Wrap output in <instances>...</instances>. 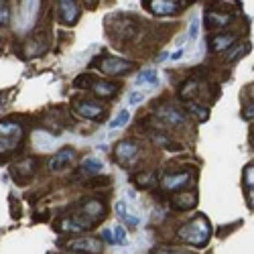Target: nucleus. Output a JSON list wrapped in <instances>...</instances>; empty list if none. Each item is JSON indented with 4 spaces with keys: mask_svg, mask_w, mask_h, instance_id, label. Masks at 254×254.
I'll list each match as a JSON object with an SVG mask.
<instances>
[{
    "mask_svg": "<svg viewBox=\"0 0 254 254\" xmlns=\"http://www.w3.org/2000/svg\"><path fill=\"white\" fill-rule=\"evenodd\" d=\"M210 232H212V226H210V222H208L206 215H195L191 222H187L185 226L179 228L177 236H179L185 244L195 246V248H201V246L208 244Z\"/></svg>",
    "mask_w": 254,
    "mask_h": 254,
    "instance_id": "1",
    "label": "nucleus"
},
{
    "mask_svg": "<svg viewBox=\"0 0 254 254\" xmlns=\"http://www.w3.org/2000/svg\"><path fill=\"white\" fill-rule=\"evenodd\" d=\"M104 203L98 199H84L80 203V210L71 215V220L80 226V230H85V228L96 226L102 218H104Z\"/></svg>",
    "mask_w": 254,
    "mask_h": 254,
    "instance_id": "2",
    "label": "nucleus"
},
{
    "mask_svg": "<svg viewBox=\"0 0 254 254\" xmlns=\"http://www.w3.org/2000/svg\"><path fill=\"white\" fill-rule=\"evenodd\" d=\"M22 141V126L15 120H0V152H12Z\"/></svg>",
    "mask_w": 254,
    "mask_h": 254,
    "instance_id": "3",
    "label": "nucleus"
},
{
    "mask_svg": "<svg viewBox=\"0 0 254 254\" xmlns=\"http://www.w3.org/2000/svg\"><path fill=\"white\" fill-rule=\"evenodd\" d=\"M96 65H98V69H100L102 73H106V75H122V73H128V71L134 67V63H132V61H124V59H120V57L108 55V57L98 59Z\"/></svg>",
    "mask_w": 254,
    "mask_h": 254,
    "instance_id": "4",
    "label": "nucleus"
},
{
    "mask_svg": "<svg viewBox=\"0 0 254 254\" xmlns=\"http://www.w3.org/2000/svg\"><path fill=\"white\" fill-rule=\"evenodd\" d=\"M65 246L75 250V252H82V254H98V252H102V242L98 238H92V236L73 238V240H69Z\"/></svg>",
    "mask_w": 254,
    "mask_h": 254,
    "instance_id": "5",
    "label": "nucleus"
},
{
    "mask_svg": "<svg viewBox=\"0 0 254 254\" xmlns=\"http://www.w3.org/2000/svg\"><path fill=\"white\" fill-rule=\"evenodd\" d=\"M138 155V143L136 141H122L116 145V148H114V157H116V161L120 165H130L134 161V157Z\"/></svg>",
    "mask_w": 254,
    "mask_h": 254,
    "instance_id": "6",
    "label": "nucleus"
},
{
    "mask_svg": "<svg viewBox=\"0 0 254 254\" xmlns=\"http://www.w3.org/2000/svg\"><path fill=\"white\" fill-rule=\"evenodd\" d=\"M78 15H80L78 2H71V0H61V2L57 4V19H59V22L67 24V27L75 24Z\"/></svg>",
    "mask_w": 254,
    "mask_h": 254,
    "instance_id": "7",
    "label": "nucleus"
},
{
    "mask_svg": "<svg viewBox=\"0 0 254 254\" xmlns=\"http://www.w3.org/2000/svg\"><path fill=\"white\" fill-rule=\"evenodd\" d=\"M189 181H191V173H171L167 177H163L161 181V187L165 189V191H181L183 187L189 185Z\"/></svg>",
    "mask_w": 254,
    "mask_h": 254,
    "instance_id": "8",
    "label": "nucleus"
},
{
    "mask_svg": "<svg viewBox=\"0 0 254 254\" xmlns=\"http://www.w3.org/2000/svg\"><path fill=\"white\" fill-rule=\"evenodd\" d=\"M183 6H185V2H177V0H148V2H147V8L152 10L159 17L173 15V12L181 10Z\"/></svg>",
    "mask_w": 254,
    "mask_h": 254,
    "instance_id": "9",
    "label": "nucleus"
},
{
    "mask_svg": "<svg viewBox=\"0 0 254 254\" xmlns=\"http://www.w3.org/2000/svg\"><path fill=\"white\" fill-rule=\"evenodd\" d=\"M73 108H75V112L80 114L82 118H100L102 114H104V108H102L100 104H96V102H87V100H75L73 102Z\"/></svg>",
    "mask_w": 254,
    "mask_h": 254,
    "instance_id": "10",
    "label": "nucleus"
},
{
    "mask_svg": "<svg viewBox=\"0 0 254 254\" xmlns=\"http://www.w3.org/2000/svg\"><path fill=\"white\" fill-rule=\"evenodd\" d=\"M73 159H75V150L73 148H61L57 155L49 161V171L57 173L61 169H65V167H69V165L73 163Z\"/></svg>",
    "mask_w": 254,
    "mask_h": 254,
    "instance_id": "11",
    "label": "nucleus"
},
{
    "mask_svg": "<svg viewBox=\"0 0 254 254\" xmlns=\"http://www.w3.org/2000/svg\"><path fill=\"white\" fill-rule=\"evenodd\" d=\"M197 206V195L195 193H177L171 199V208L177 212H189Z\"/></svg>",
    "mask_w": 254,
    "mask_h": 254,
    "instance_id": "12",
    "label": "nucleus"
},
{
    "mask_svg": "<svg viewBox=\"0 0 254 254\" xmlns=\"http://www.w3.org/2000/svg\"><path fill=\"white\" fill-rule=\"evenodd\" d=\"M234 41H236V35L234 33L213 35V37H210V49L213 51V53H220V51H226Z\"/></svg>",
    "mask_w": 254,
    "mask_h": 254,
    "instance_id": "13",
    "label": "nucleus"
},
{
    "mask_svg": "<svg viewBox=\"0 0 254 254\" xmlns=\"http://www.w3.org/2000/svg\"><path fill=\"white\" fill-rule=\"evenodd\" d=\"M35 165H37L35 159H24V161L17 163L15 167H12V175H15L19 181L29 179V177H33V173H35Z\"/></svg>",
    "mask_w": 254,
    "mask_h": 254,
    "instance_id": "14",
    "label": "nucleus"
},
{
    "mask_svg": "<svg viewBox=\"0 0 254 254\" xmlns=\"http://www.w3.org/2000/svg\"><path fill=\"white\" fill-rule=\"evenodd\" d=\"M159 116L167 122L169 126H181L185 122V114L181 110H177V108H163L159 112Z\"/></svg>",
    "mask_w": 254,
    "mask_h": 254,
    "instance_id": "15",
    "label": "nucleus"
},
{
    "mask_svg": "<svg viewBox=\"0 0 254 254\" xmlns=\"http://www.w3.org/2000/svg\"><path fill=\"white\" fill-rule=\"evenodd\" d=\"M102 167H104V165H102L100 159H96V157H87V159H84L82 165H80V175L94 177V175L102 173Z\"/></svg>",
    "mask_w": 254,
    "mask_h": 254,
    "instance_id": "16",
    "label": "nucleus"
},
{
    "mask_svg": "<svg viewBox=\"0 0 254 254\" xmlns=\"http://www.w3.org/2000/svg\"><path fill=\"white\" fill-rule=\"evenodd\" d=\"M94 94L98 98H114L118 94V84H112V82H96L94 84Z\"/></svg>",
    "mask_w": 254,
    "mask_h": 254,
    "instance_id": "17",
    "label": "nucleus"
},
{
    "mask_svg": "<svg viewBox=\"0 0 254 254\" xmlns=\"http://www.w3.org/2000/svg\"><path fill=\"white\" fill-rule=\"evenodd\" d=\"M232 21V15H215V12H206V27L210 31L220 29L224 24H228Z\"/></svg>",
    "mask_w": 254,
    "mask_h": 254,
    "instance_id": "18",
    "label": "nucleus"
},
{
    "mask_svg": "<svg viewBox=\"0 0 254 254\" xmlns=\"http://www.w3.org/2000/svg\"><path fill=\"white\" fill-rule=\"evenodd\" d=\"M141 189H147L150 187L152 183H157V173H141V175H136L134 179H132Z\"/></svg>",
    "mask_w": 254,
    "mask_h": 254,
    "instance_id": "19",
    "label": "nucleus"
},
{
    "mask_svg": "<svg viewBox=\"0 0 254 254\" xmlns=\"http://www.w3.org/2000/svg\"><path fill=\"white\" fill-rule=\"evenodd\" d=\"M136 82L138 84H157L159 78H157V71L155 69H145L136 75Z\"/></svg>",
    "mask_w": 254,
    "mask_h": 254,
    "instance_id": "20",
    "label": "nucleus"
},
{
    "mask_svg": "<svg viewBox=\"0 0 254 254\" xmlns=\"http://www.w3.org/2000/svg\"><path fill=\"white\" fill-rule=\"evenodd\" d=\"M128 118H130V114H128V110H120L118 114H116V118L114 120H110V128L114 130V128H120V126H124L126 122H128Z\"/></svg>",
    "mask_w": 254,
    "mask_h": 254,
    "instance_id": "21",
    "label": "nucleus"
},
{
    "mask_svg": "<svg viewBox=\"0 0 254 254\" xmlns=\"http://www.w3.org/2000/svg\"><path fill=\"white\" fill-rule=\"evenodd\" d=\"M96 84V78L92 73H84L80 75V78H75V87H82V90H85V87H94Z\"/></svg>",
    "mask_w": 254,
    "mask_h": 254,
    "instance_id": "22",
    "label": "nucleus"
},
{
    "mask_svg": "<svg viewBox=\"0 0 254 254\" xmlns=\"http://www.w3.org/2000/svg\"><path fill=\"white\" fill-rule=\"evenodd\" d=\"M187 110H189V112H193V114H195V116H197L201 122H203V120H208V110H203V108L195 106L193 102H187Z\"/></svg>",
    "mask_w": 254,
    "mask_h": 254,
    "instance_id": "23",
    "label": "nucleus"
},
{
    "mask_svg": "<svg viewBox=\"0 0 254 254\" xmlns=\"http://www.w3.org/2000/svg\"><path fill=\"white\" fill-rule=\"evenodd\" d=\"M8 21H10V6L6 2H0V27H4Z\"/></svg>",
    "mask_w": 254,
    "mask_h": 254,
    "instance_id": "24",
    "label": "nucleus"
},
{
    "mask_svg": "<svg viewBox=\"0 0 254 254\" xmlns=\"http://www.w3.org/2000/svg\"><path fill=\"white\" fill-rule=\"evenodd\" d=\"M114 240H116V244H124L126 242V234H124V228L122 226L114 228Z\"/></svg>",
    "mask_w": 254,
    "mask_h": 254,
    "instance_id": "25",
    "label": "nucleus"
},
{
    "mask_svg": "<svg viewBox=\"0 0 254 254\" xmlns=\"http://www.w3.org/2000/svg\"><path fill=\"white\" fill-rule=\"evenodd\" d=\"M116 213H118V218H122V220H126V218H128V208H126V203L124 201H118L116 203Z\"/></svg>",
    "mask_w": 254,
    "mask_h": 254,
    "instance_id": "26",
    "label": "nucleus"
},
{
    "mask_svg": "<svg viewBox=\"0 0 254 254\" xmlns=\"http://www.w3.org/2000/svg\"><path fill=\"white\" fill-rule=\"evenodd\" d=\"M244 183L252 189L254 187V165H250V167L246 169V173H244Z\"/></svg>",
    "mask_w": 254,
    "mask_h": 254,
    "instance_id": "27",
    "label": "nucleus"
},
{
    "mask_svg": "<svg viewBox=\"0 0 254 254\" xmlns=\"http://www.w3.org/2000/svg\"><path fill=\"white\" fill-rule=\"evenodd\" d=\"M143 100H145V94H143V92H132V94H130V98H128V102H130L132 106H136V104H141Z\"/></svg>",
    "mask_w": 254,
    "mask_h": 254,
    "instance_id": "28",
    "label": "nucleus"
},
{
    "mask_svg": "<svg viewBox=\"0 0 254 254\" xmlns=\"http://www.w3.org/2000/svg\"><path fill=\"white\" fill-rule=\"evenodd\" d=\"M197 31H199V21L193 19L191 21V27H189V39H197Z\"/></svg>",
    "mask_w": 254,
    "mask_h": 254,
    "instance_id": "29",
    "label": "nucleus"
},
{
    "mask_svg": "<svg viewBox=\"0 0 254 254\" xmlns=\"http://www.w3.org/2000/svg\"><path fill=\"white\" fill-rule=\"evenodd\" d=\"M155 254H187V252H181V250H177V248H159Z\"/></svg>",
    "mask_w": 254,
    "mask_h": 254,
    "instance_id": "30",
    "label": "nucleus"
},
{
    "mask_svg": "<svg viewBox=\"0 0 254 254\" xmlns=\"http://www.w3.org/2000/svg\"><path fill=\"white\" fill-rule=\"evenodd\" d=\"M102 240H106V242H110V244L116 242V240H114V234H112L110 230H104V232H102Z\"/></svg>",
    "mask_w": 254,
    "mask_h": 254,
    "instance_id": "31",
    "label": "nucleus"
},
{
    "mask_svg": "<svg viewBox=\"0 0 254 254\" xmlns=\"http://www.w3.org/2000/svg\"><path fill=\"white\" fill-rule=\"evenodd\" d=\"M244 118H254V104H250L248 108H244Z\"/></svg>",
    "mask_w": 254,
    "mask_h": 254,
    "instance_id": "32",
    "label": "nucleus"
},
{
    "mask_svg": "<svg viewBox=\"0 0 254 254\" xmlns=\"http://www.w3.org/2000/svg\"><path fill=\"white\" fill-rule=\"evenodd\" d=\"M181 57H183V49H179V51H175V53H171V59H173V61L181 59Z\"/></svg>",
    "mask_w": 254,
    "mask_h": 254,
    "instance_id": "33",
    "label": "nucleus"
},
{
    "mask_svg": "<svg viewBox=\"0 0 254 254\" xmlns=\"http://www.w3.org/2000/svg\"><path fill=\"white\" fill-rule=\"evenodd\" d=\"M250 199H252V201H250V203H252V208H254V191H252V193H250Z\"/></svg>",
    "mask_w": 254,
    "mask_h": 254,
    "instance_id": "34",
    "label": "nucleus"
},
{
    "mask_svg": "<svg viewBox=\"0 0 254 254\" xmlns=\"http://www.w3.org/2000/svg\"><path fill=\"white\" fill-rule=\"evenodd\" d=\"M0 47H2V39H0Z\"/></svg>",
    "mask_w": 254,
    "mask_h": 254,
    "instance_id": "35",
    "label": "nucleus"
},
{
    "mask_svg": "<svg viewBox=\"0 0 254 254\" xmlns=\"http://www.w3.org/2000/svg\"><path fill=\"white\" fill-rule=\"evenodd\" d=\"M80 254H82V252H80Z\"/></svg>",
    "mask_w": 254,
    "mask_h": 254,
    "instance_id": "36",
    "label": "nucleus"
}]
</instances>
